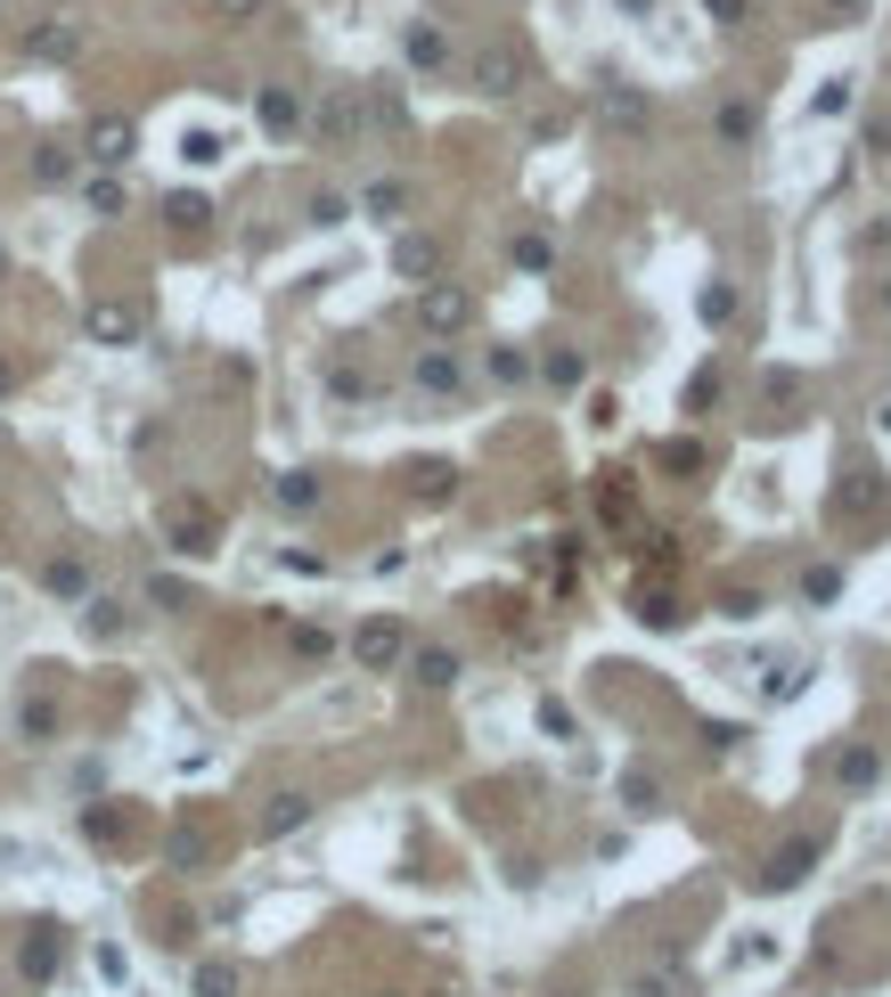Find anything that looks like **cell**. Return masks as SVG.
Wrapping results in <instances>:
<instances>
[{
    "instance_id": "obj_14",
    "label": "cell",
    "mask_w": 891,
    "mask_h": 997,
    "mask_svg": "<svg viewBox=\"0 0 891 997\" xmlns=\"http://www.w3.org/2000/svg\"><path fill=\"white\" fill-rule=\"evenodd\" d=\"M418 679H426V688H450V679H459V662H450V654H426Z\"/></svg>"
},
{
    "instance_id": "obj_10",
    "label": "cell",
    "mask_w": 891,
    "mask_h": 997,
    "mask_svg": "<svg viewBox=\"0 0 891 997\" xmlns=\"http://www.w3.org/2000/svg\"><path fill=\"white\" fill-rule=\"evenodd\" d=\"M164 213H172V221H180V230H205V213H213V204H205V197H189V189H180L172 204H164Z\"/></svg>"
},
{
    "instance_id": "obj_9",
    "label": "cell",
    "mask_w": 891,
    "mask_h": 997,
    "mask_svg": "<svg viewBox=\"0 0 891 997\" xmlns=\"http://www.w3.org/2000/svg\"><path fill=\"white\" fill-rule=\"evenodd\" d=\"M295 115H303V107H295V91H262V123H271V132H286Z\"/></svg>"
},
{
    "instance_id": "obj_19",
    "label": "cell",
    "mask_w": 891,
    "mask_h": 997,
    "mask_svg": "<svg viewBox=\"0 0 891 997\" xmlns=\"http://www.w3.org/2000/svg\"><path fill=\"white\" fill-rule=\"evenodd\" d=\"M213 9H221V17H254L262 0H213Z\"/></svg>"
},
{
    "instance_id": "obj_3",
    "label": "cell",
    "mask_w": 891,
    "mask_h": 997,
    "mask_svg": "<svg viewBox=\"0 0 891 997\" xmlns=\"http://www.w3.org/2000/svg\"><path fill=\"white\" fill-rule=\"evenodd\" d=\"M426 327H433V336H450V327H467V295H459V286H426Z\"/></svg>"
},
{
    "instance_id": "obj_4",
    "label": "cell",
    "mask_w": 891,
    "mask_h": 997,
    "mask_svg": "<svg viewBox=\"0 0 891 997\" xmlns=\"http://www.w3.org/2000/svg\"><path fill=\"white\" fill-rule=\"evenodd\" d=\"M91 156H98V164H123V156H132V123H123V115H98V123H91Z\"/></svg>"
},
{
    "instance_id": "obj_1",
    "label": "cell",
    "mask_w": 891,
    "mask_h": 997,
    "mask_svg": "<svg viewBox=\"0 0 891 997\" xmlns=\"http://www.w3.org/2000/svg\"><path fill=\"white\" fill-rule=\"evenodd\" d=\"M515 82H524V50H515V41H491L483 57H474V91H515Z\"/></svg>"
},
{
    "instance_id": "obj_6",
    "label": "cell",
    "mask_w": 891,
    "mask_h": 997,
    "mask_svg": "<svg viewBox=\"0 0 891 997\" xmlns=\"http://www.w3.org/2000/svg\"><path fill=\"white\" fill-rule=\"evenodd\" d=\"M401 654V630H392V621H368L360 630V662H392Z\"/></svg>"
},
{
    "instance_id": "obj_15",
    "label": "cell",
    "mask_w": 891,
    "mask_h": 997,
    "mask_svg": "<svg viewBox=\"0 0 891 997\" xmlns=\"http://www.w3.org/2000/svg\"><path fill=\"white\" fill-rule=\"evenodd\" d=\"M720 139H728V148H736V139H753V107H728V115H720Z\"/></svg>"
},
{
    "instance_id": "obj_5",
    "label": "cell",
    "mask_w": 891,
    "mask_h": 997,
    "mask_svg": "<svg viewBox=\"0 0 891 997\" xmlns=\"http://www.w3.org/2000/svg\"><path fill=\"white\" fill-rule=\"evenodd\" d=\"M401 50H409V66H426V74H433V66H442V57H450V50H442V33H433V25H409V41H401Z\"/></svg>"
},
{
    "instance_id": "obj_13",
    "label": "cell",
    "mask_w": 891,
    "mask_h": 997,
    "mask_svg": "<svg viewBox=\"0 0 891 997\" xmlns=\"http://www.w3.org/2000/svg\"><path fill=\"white\" fill-rule=\"evenodd\" d=\"M368 213H385V221L401 213V180H377V189H368Z\"/></svg>"
},
{
    "instance_id": "obj_2",
    "label": "cell",
    "mask_w": 891,
    "mask_h": 997,
    "mask_svg": "<svg viewBox=\"0 0 891 997\" xmlns=\"http://www.w3.org/2000/svg\"><path fill=\"white\" fill-rule=\"evenodd\" d=\"M25 50L33 57H74L82 50V17H41V25L25 33Z\"/></svg>"
},
{
    "instance_id": "obj_17",
    "label": "cell",
    "mask_w": 891,
    "mask_h": 997,
    "mask_svg": "<svg viewBox=\"0 0 891 997\" xmlns=\"http://www.w3.org/2000/svg\"><path fill=\"white\" fill-rule=\"evenodd\" d=\"M835 589H842V573H810V580H801V597H810V606H826Z\"/></svg>"
},
{
    "instance_id": "obj_7",
    "label": "cell",
    "mask_w": 891,
    "mask_h": 997,
    "mask_svg": "<svg viewBox=\"0 0 891 997\" xmlns=\"http://www.w3.org/2000/svg\"><path fill=\"white\" fill-rule=\"evenodd\" d=\"M91 336H98V344H123V336H132V311L98 303V311H91Z\"/></svg>"
},
{
    "instance_id": "obj_20",
    "label": "cell",
    "mask_w": 891,
    "mask_h": 997,
    "mask_svg": "<svg viewBox=\"0 0 891 997\" xmlns=\"http://www.w3.org/2000/svg\"><path fill=\"white\" fill-rule=\"evenodd\" d=\"M0 385H9V368H0Z\"/></svg>"
},
{
    "instance_id": "obj_21",
    "label": "cell",
    "mask_w": 891,
    "mask_h": 997,
    "mask_svg": "<svg viewBox=\"0 0 891 997\" xmlns=\"http://www.w3.org/2000/svg\"><path fill=\"white\" fill-rule=\"evenodd\" d=\"M0 270H9V254H0Z\"/></svg>"
},
{
    "instance_id": "obj_16",
    "label": "cell",
    "mask_w": 891,
    "mask_h": 997,
    "mask_svg": "<svg viewBox=\"0 0 891 997\" xmlns=\"http://www.w3.org/2000/svg\"><path fill=\"white\" fill-rule=\"evenodd\" d=\"M392 262H401V270H433V245L426 238H401V254H392Z\"/></svg>"
},
{
    "instance_id": "obj_11",
    "label": "cell",
    "mask_w": 891,
    "mask_h": 997,
    "mask_svg": "<svg viewBox=\"0 0 891 997\" xmlns=\"http://www.w3.org/2000/svg\"><path fill=\"white\" fill-rule=\"evenodd\" d=\"M606 115H621V123H647V98H638V91H606Z\"/></svg>"
},
{
    "instance_id": "obj_12",
    "label": "cell",
    "mask_w": 891,
    "mask_h": 997,
    "mask_svg": "<svg viewBox=\"0 0 891 997\" xmlns=\"http://www.w3.org/2000/svg\"><path fill=\"white\" fill-rule=\"evenodd\" d=\"M842 107H851V82H826V91L810 98V115H842Z\"/></svg>"
},
{
    "instance_id": "obj_8",
    "label": "cell",
    "mask_w": 891,
    "mask_h": 997,
    "mask_svg": "<svg viewBox=\"0 0 891 997\" xmlns=\"http://www.w3.org/2000/svg\"><path fill=\"white\" fill-rule=\"evenodd\" d=\"M810 859H818V850H810V842H794V850H785V859L769 867V883H777V891H785V883H801V867H810Z\"/></svg>"
},
{
    "instance_id": "obj_18",
    "label": "cell",
    "mask_w": 891,
    "mask_h": 997,
    "mask_svg": "<svg viewBox=\"0 0 891 997\" xmlns=\"http://www.w3.org/2000/svg\"><path fill=\"white\" fill-rule=\"evenodd\" d=\"M712 17L720 25H744V0H712Z\"/></svg>"
}]
</instances>
